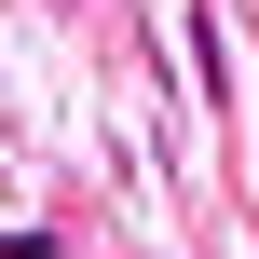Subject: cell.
I'll return each mask as SVG.
<instances>
[{"label": "cell", "mask_w": 259, "mask_h": 259, "mask_svg": "<svg viewBox=\"0 0 259 259\" xmlns=\"http://www.w3.org/2000/svg\"><path fill=\"white\" fill-rule=\"evenodd\" d=\"M191 68H205V96L232 109V41H219V14H191Z\"/></svg>", "instance_id": "obj_1"}]
</instances>
